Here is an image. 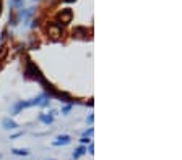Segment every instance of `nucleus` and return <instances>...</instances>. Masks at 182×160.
<instances>
[{"label":"nucleus","instance_id":"obj_1","mask_svg":"<svg viewBox=\"0 0 182 160\" xmlns=\"http://www.w3.org/2000/svg\"><path fill=\"white\" fill-rule=\"evenodd\" d=\"M49 103H50V99H49V95H46V94L37 95L36 99H33V100H31V105H41V107H47Z\"/></svg>","mask_w":182,"mask_h":160},{"label":"nucleus","instance_id":"obj_2","mask_svg":"<svg viewBox=\"0 0 182 160\" xmlns=\"http://www.w3.org/2000/svg\"><path fill=\"white\" fill-rule=\"evenodd\" d=\"M70 136H67V134H63V136H59L57 138V141H54L52 142V146H67V144H70Z\"/></svg>","mask_w":182,"mask_h":160},{"label":"nucleus","instance_id":"obj_3","mask_svg":"<svg viewBox=\"0 0 182 160\" xmlns=\"http://www.w3.org/2000/svg\"><path fill=\"white\" fill-rule=\"evenodd\" d=\"M2 125H3V128H5V129H15V128H18V125L15 123L13 120H10V118H3Z\"/></svg>","mask_w":182,"mask_h":160},{"label":"nucleus","instance_id":"obj_4","mask_svg":"<svg viewBox=\"0 0 182 160\" xmlns=\"http://www.w3.org/2000/svg\"><path fill=\"white\" fill-rule=\"evenodd\" d=\"M59 18H60L63 23H70V20H72V12H70V10H65V12H63V15H62V13L59 15Z\"/></svg>","mask_w":182,"mask_h":160},{"label":"nucleus","instance_id":"obj_5","mask_svg":"<svg viewBox=\"0 0 182 160\" xmlns=\"http://www.w3.org/2000/svg\"><path fill=\"white\" fill-rule=\"evenodd\" d=\"M12 154H13V155H23V157H28V155H29V150H28V149H13Z\"/></svg>","mask_w":182,"mask_h":160},{"label":"nucleus","instance_id":"obj_6","mask_svg":"<svg viewBox=\"0 0 182 160\" xmlns=\"http://www.w3.org/2000/svg\"><path fill=\"white\" fill-rule=\"evenodd\" d=\"M34 8H28V10H21L20 12V18H23V20H28L31 15H33Z\"/></svg>","mask_w":182,"mask_h":160},{"label":"nucleus","instance_id":"obj_7","mask_svg":"<svg viewBox=\"0 0 182 160\" xmlns=\"http://www.w3.org/2000/svg\"><path fill=\"white\" fill-rule=\"evenodd\" d=\"M39 120L44 121L46 125H50L52 121H54V116H52V115H39Z\"/></svg>","mask_w":182,"mask_h":160},{"label":"nucleus","instance_id":"obj_8","mask_svg":"<svg viewBox=\"0 0 182 160\" xmlns=\"http://www.w3.org/2000/svg\"><path fill=\"white\" fill-rule=\"evenodd\" d=\"M85 150H86L85 147H78V149H77V152H73V159H78V157H81L83 154H85Z\"/></svg>","mask_w":182,"mask_h":160},{"label":"nucleus","instance_id":"obj_9","mask_svg":"<svg viewBox=\"0 0 182 160\" xmlns=\"http://www.w3.org/2000/svg\"><path fill=\"white\" fill-rule=\"evenodd\" d=\"M70 108H72V105H67V107H63L62 113H63V115H67V113H68V112H70Z\"/></svg>","mask_w":182,"mask_h":160},{"label":"nucleus","instance_id":"obj_10","mask_svg":"<svg viewBox=\"0 0 182 160\" xmlns=\"http://www.w3.org/2000/svg\"><path fill=\"white\" fill-rule=\"evenodd\" d=\"M91 134H93V128H90V129L85 131V138H86V136H91Z\"/></svg>","mask_w":182,"mask_h":160},{"label":"nucleus","instance_id":"obj_11","mask_svg":"<svg viewBox=\"0 0 182 160\" xmlns=\"http://www.w3.org/2000/svg\"><path fill=\"white\" fill-rule=\"evenodd\" d=\"M63 2H67V3H68V2H75V0H63Z\"/></svg>","mask_w":182,"mask_h":160},{"label":"nucleus","instance_id":"obj_12","mask_svg":"<svg viewBox=\"0 0 182 160\" xmlns=\"http://www.w3.org/2000/svg\"><path fill=\"white\" fill-rule=\"evenodd\" d=\"M0 13H2V2H0Z\"/></svg>","mask_w":182,"mask_h":160},{"label":"nucleus","instance_id":"obj_13","mask_svg":"<svg viewBox=\"0 0 182 160\" xmlns=\"http://www.w3.org/2000/svg\"><path fill=\"white\" fill-rule=\"evenodd\" d=\"M0 157H2V155H0Z\"/></svg>","mask_w":182,"mask_h":160}]
</instances>
